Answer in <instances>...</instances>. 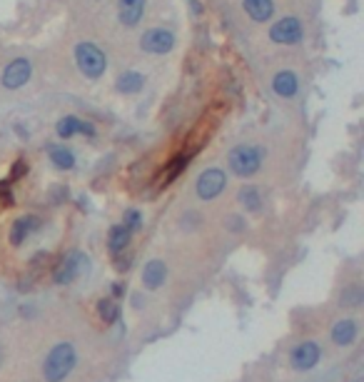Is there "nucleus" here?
<instances>
[{
    "mask_svg": "<svg viewBox=\"0 0 364 382\" xmlns=\"http://www.w3.org/2000/svg\"><path fill=\"white\" fill-rule=\"evenodd\" d=\"M140 280H143L148 290H160L165 280H168V265H165V260H150V263H145Z\"/></svg>",
    "mask_w": 364,
    "mask_h": 382,
    "instance_id": "f8f14e48",
    "label": "nucleus"
},
{
    "mask_svg": "<svg viewBox=\"0 0 364 382\" xmlns=\"http://www.w3.org/2000/svg\"><path fill=\"white\" fill-rule=\"evenodd\" d=\"M123 225H128L132 232L135 230H140L143 228V215L137 210H125V215H123Z\"/></svg>",
    "mask_w": 364,
    "mask_h": 382,
    "instance_id": "b1692460",
    "label": "nucleus"
},
{
    "mask_svg": "<svg viewBox=\"0 0 364 382\" xmlns=\"http://www.w3.org/2000/svg\"><path fill=\"white\" fill-rule=\"evenodd\" d=\"M359 337V323L354 317H342L337 323L332 325V343L337 348H350V345L357 343Z\"/></svg>",
    "mask_w": 364,
    "mask_h": 382,
    "instance_id": "9d476101",
    "label": "nucleus"
},
{
    "mask_svg": "<svg viewBox=\"0 0 364 382\" xmlns=\"http://www.w3.org/2000/svg\"><path fill=\"white\" fill-rule=\"evenodd\" d=\"M242 8L254 23H267L274 15L272 0H242Z\"/></svg>",
    "mask_w": 364,
    "mask_h": 382,
    "instance_id": "dca6fc26",
    "label": "nucleus"
},
{
    "mask_svg": "<svg viewBox=\"0 0 364 382\" xmlns=\"http://www.w3.org/2000/svg\"><path fill=\"white\" fill-rule=\"evenodd\" d=\"M115 88L123 92V95H137V92L145 88V75L137 73V70H125V73L117 75Z\"/></svg>",
    "mask_w": 364,
    "mask_h": 382,
    "instance_id": "f3484780",
    "label": "nucleus"
},
{
    "mask_svg": "<svg viewBox=\"0 0 364 382\" xmlns=\"http://www.w3.org/2000/svg\"><path fill=\"white\" fill-rule=\"evenodd\" d=\"M55 132H58L63 140H70L72 135H78V132H80V120L75 118V115H65V118L58 120V128H55Z\"/></svg>",
    "mask_w": 364,
    "mask_h": 382,
    "instance_id": "412c9836",
    "label": "nucleus"
},
{
    "mask_svg": "<svg viewBox=\"0 0 364 382\" xmlns=\"http://www.w3.org/2000/svg\"><path fill=\"white\" fill-rule=\"evenodd\" d=\"M130 240H132V230L128 225H112L110 228V235H108V248H110L112 255H123L128 248H130Z\"/></svg>",
    "mask_w": 364,
    "mask_h": 382,
    "instance_id": "2eb2a0df",
    "label": "nucleus"
},
{
    "mask_svg": "<svg viewBox=\"0 0 364 382\" xmlns=\"http://www.w3.org/2000/svg\"><path fill=\"white\" fill-rule=\"evenodd\" d=\"M30 75H33V66H30V60L15 58V60L8 63L6 70H3V75H0V86L6 88V90H18V88H23L28 80H30Z\"/></svg>",
    "mask_w": 364,
    "mask_h": 382,
    "instance_id": "1a4fd4ad",
    "label": "nucleus"
},
{
    "mask_svg": "<svg viewBox=\"0 0 364 382\" xmlns=\"http://www.w3.org/2000/svg\"><path fill=\"white\" fill-rule=\"evenodd\" d=\"M75 63H78L80 73L90 80L103 78L105 70H108V58H105V53L95 43H78V48H75Z\"/></svg>",
    "mask_w": 364,
    "mask_h": 382,
    "instance_id": "7ed1b4c3",
    "label": "nucleus"
},
{
    "mask_svg": "<svg viewBox=\"0 0 364 382\" xmlns=\"http://www.w3.org/2000/svg\"><path fill=\"white\" fill-rule=\"evenodd\" d=\"M185 165H188V158H185V155H182V158H177L175 163L170 165V170L163 175V180H160V185H170V183H172V180H175L177 175H180V172H182V168H185Z\"/></svg>",
    "mask_w": 364,
    "mask_h": 382,
    "instance_id": "5701e85b",
    "label": "nucleus"
},
{
    "mask_svg": "<svg viewBox=\"0 0 364 382\" xmlns=\"http://www.w3.org/2000/svg\"><path fill=\"white\" fill-rule=\"evenodd\" d=\"M240 203L245 210L250 212H260L262 210V192L257 185H245L240 190Z\"/></svg>",
    "mask_w": 364,
    "mask_h": 382,
    "instance_id": "aec40b11",
    "label": "nucleus"
},
{
    "mask_svg": "<svg viewBox=\"0 0 364 382\" xmlns=\"http://www.w3.org/2000/svg\"><path fill=\"white\" fill-rule=\"evenodd\" d=\"M270 40L277 43V46H299L305 40V26H302V20L292 18V15L277 20L270 28Z\"/></svg>",
    "mask_w": 364,
    "mask_h": 382,
    "instance_id": "423d86ee",
    "label": "nucleus"
},
{
    "mask_svg": "<svg viewBox=\"0 0 364 382\" xmlns=\"http://www.w3.org/2000/svg\"><path fill=\"white\" fill-rule=\"evenodd\" d=\"M322 360V348L314 340H302L290 350V368L294 372H310L314 370Z\"/></svg>",
    "mask_w": 364,
    "mask_h": 382,
    "instance_id": "39448f33",
    "label": "nucleus"
},
{
    "mask_svg": "<svg viewBox=\"0 0 364 382\" xmlns=\"http://www.w3.org/2000/svg\"><path fill=\"white\" fill-rule=\"evenodd\" d=\"M38 228H40V220L35 218V215H23V218L15 220L13 228H10V243L18 248V245L26 243L28 237L33 235Z\"/></svg>",
    "mask_w": 364,
    "mask_h": 382,
    "instance_id": "4468645a",
    "label": "nucleus"
},
{
    "mask_svg": "<svg viewBox=\"0 0 364 382\" xmlns=\"http://www.w3.org/2000/svg\"><path fill=\"white\" fill-rule=\"evenodd\" d=\"M145 15V0H117V20L125 28H137Z\"/></svg>",
    "mask_w": 364,
    "mask_h": 382,
    "instance_id": "9b49d317",
    "label": "nucleus"
},
{
    "mask_svg": "<svg viewBox=\"0 0 364 382\" xmlns=\"http://www.w3.org/2000/svg\"><path fill=\"white\" fill-rule=\"evenodd\" d=\"M0 360H3V350H0Z\"/></svg>",
    "mask_w": 364,
    "mask_h": 382,
    "instance_id": "393cba45",
    "label": "nucleus"
},
{
    "mask_svg": "<svg viewBox=\"0 0 364 382\" xmlns=\"http://www.w3.org/2000/svg\"><path fill=\"white\" fill-rule=\"evenodd\" d=\"M78 365V352L70 343H58L48 350L43 360V380L46 382H65L72 375V370Z\"/></svg>",
    "mask_w": 364,
    "mask_h": 382,
    "instance_id": "f257e3e1",
    "label": "nucleus"
},
{
    "mask_svg": "<svg viewBox=\"0 0 364 382\" xmlns=\"http://www.w3.org/2000/svg\"><path fill=\"white\" fill-rule=\"evenodd\" d=\"M140 48L150 55H165L175 48V33L165 26H155L140 35Z\"/></svg>",
    "mask_w": 364,
    "mask_h": 382,
    "instance_id": "6e6552de",
    "label": "nucleus"
},
{
    "mask_svg": "<svg viewBox=\"0 0 364 382\" xmlns=\"http://www.w3.org/2000/svg\"><path fill=\"white\" fill-rule=\"evenodd\" d=\"M364 303V290L359 283H352L347 285L345 290H342V295H339V305H342V310H359Z\"/></svg>",
    "mask_w": 364,
    "mask_h": 382,
    "instance_id": "6ab92c4d",
    "label": "nucleus"
},
{
    "mask_svg": "<svg viewBox=\"0 0 364 382\" xmlns=\"http://www.w3.org/2000/svg\"><path fill=\"white\" fill-rule=\"evenodd\" d=\"M85 270H88V255L80 250H72V252H68V255L63 257V263L55 268L52 280H55V285H72Z\"/></svg>",
    "mask_w": 364,
    "mask_h": 382,
    "instance_id": "0eeeda50",
    "label": "nucleus"
},
{
    "mask_svg": "<svg viewBox=\"0 0 364 382\" xmlns=\"http://www.w3.org/2000/svg\"><path fill=\"white\" fill-rule=\"evenodd\" d=\"M48 158H50V163L55 165L58 170H72V168H75V152L65 145H50Z\"/></svg>",
    "mask_w": 364,
    "mask_h": 382,
    "instance_id": "a211bd4d",
    "label": "nucleus"
},
{
    "mask_svg": "<svg viewBox=\"0 0 364 382\" xmlns=\"http://www.w3.org/2000/svg\"><path fill=\"white\" fill-rule=\"evenodd\" d=\"M228 188V172L222 170V168H208V170H202L195 180V192L197 198L210 203V200L220 198L222 192Z\"/></svg>",
    "mask_w": 364,
    "mask_h": 382,
    "instance_id": "20e7f679",
    "label": "nucleus"
},
{
    "mask_svg": "<svg viewBox=\"0 0 364 382\" xmlns=\"http://www.w3.org/2000/svg\"><path fill=\"white\" fill-rule=\"evenodd\" d=\"M262 160H265V150L260 145H237L228 155L230 170L240 178H252L262 168Z\"/></svg>",
    "mask_w": 364,
    "mask_h": 382,
    "instance_id": "f03ea898",
    "label": "nucleus"
},
{
    "mask_svg": "<svg viewBox=\"0 0 364 382\" xmlns=\"http://www.w3.org/2000/svg\"><path fill=\"white\" fill-rule=\"evenodd\" d=\"M98 312H100V317L105 320V325H112L117 320V315H120V308L112 303L110 297H105V300H100L98 303Z\"/></svg>",
    "mask_w": 364,
    "mask_h": 382,
    "instance_id": "4be33fe9",
    "label": "nucleus"
},
{
    "mask_svg": "<svg viewBox=\"0 0 364 382\" xmlns=\"http://www.w3.org/2000/svg\"><path fill=\"white\" fill-rule=\"evenodd\" d=\"M272 90L274 95H280V98L290 100L294 98L299 92V78L294 70H280V73L272 78Z\"/></svg>",
    "mask_w": 364,
    "mask_h": 382,
    "instance_id": "ddd939ff",
    "label": "nucleus"
}]
</instances>
